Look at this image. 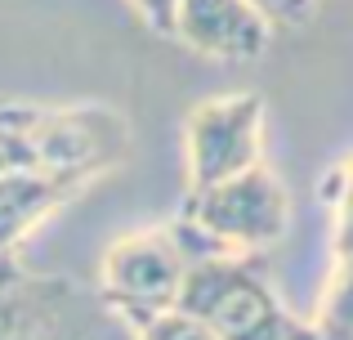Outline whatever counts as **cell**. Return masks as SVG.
<instances>
[{
	"label": "cell",
	"mask_w": 353,
	"mask_h": 340,
	"mask_svg": "<svg viewBox=\"0 0 353 340\" xmlns=\"http://www.w3.org/2000/svg\"><path fill=\"white\" fill-rule=\"evenodd\" d=\"M264 121L268 103L255 90L215 94L192 103L183 117V157H188V188H206L228 174H241L264 161Z\"/></svg>",
	"instance_id": "obj_6"
},
{
	"label": "cell",
	"mask_w": 353,
	"mask_h": 340,
	"mask_svg": "<svg viewBox=\"0 0 353 340\" xmlns=\"http://www.w3.org/2000/svg\"><path fill=\"white\" fill-rule=\"evenodd\" d=\"M188 264L192 255L170 224L134 228V233H121L103 251L94 296L108 309V318H121V323L134 327L143 318L161 314V309L179 305V287H183Z\"/></svg>",
	"instance_id": "obj_4"
},
{
	"label": "cell",
	"mask_w": 353,
	"mask_h": 340,
	"mask_svg": "<svg viewBox=\"0 0 353 340\" xmlns=\"http://www.w3.org/2000/svg\"><path fill=\"white\" fill-rule=\"evenodd\" d=\"M94 179L68 170H5L0 174V255H14L32 228H41L59 206L90 188Z\"/></svg>",
	"instance_id": "obj_8"
},
{
	"label": "cell",
	"mask_w": 353,
	"mask_h": 340,
	"mask_svg": "<svg viewBox=\"0 0 353 340\" xmlns=\"http://www.w3.org/2000/svg\"><path fill=\"white\" fill-rule=\"evenodd\" d=\"M170 228L179 233L192 260L197 255H264L291 228V192L259 161L219 183L188 188Z\"/></svg>",
	"instance_id": "obj_1"
},
{
	"label": "cell",
	"mask_w": 353,
	"mask_h": 340,
	"mask_svg": "<svg viewBox=\"0 0 353 340\" xmlns=\"http://www.w3.org/2000/svg\"><path fill=\"white\" fill-rule=\"evenodd\" d=\"M108 309L90 287L18 264L0 278V340H103Z\"/></svg>",
	"instance_id": "obj_5"
},
{
	"label": "cell",
	"mask_w": 353,
	"mask_h": 340,
	"mask_svg": "<svg viewBox=\"0 0 353 340\" xmlns=\"http://www.w3.org/2000/svg\"><path fill=\"white\" fill-rule=\"evenodd\" d=\"M130 5H134V14L143 18L157 36L174 32V5H179V0H130Z\"/></svg>",
	"instance_id": "obj_11"
},
{
	"label": "cell",
	"mask_w": 353,
	"mask_h": 340,
	"mask_svg": "<svg viewBox=\"0 0 353 340\" xmlns=\"http://www.w3.org/2000/svg\"><path fill=\"white\" fill-rule=\"evenodd\" d=\"M134 340H215L201 318H192L188 309H161V314L143 318V323H134Z\"/></svg>",
	"instance_id": "obj_9"
},
{
	"label": "cell",
	"mask_w": 353,
	"mask_h": 340,
	"mask_svg": "<svg viewBox=\"0 0 353 340\" xmlns=\"http://www.w3.org/2000/svg\"><path fill=\"white\" fill-rule=\"evenodd\" d=\"M246 5L268 23V32H277V27L295 32V27H304L322 9V0H246Z\"/></svg>",
	"instance_id": "obj_10"
},
{
	"label": "cell",
	"mask_w": 353,
	"mask_h": 340,
	"mask_svg": "<svg viewBox=\"0 0 353 340\" xmlns=\"http://www.w3.org/2000/svg\"><path fill=\"white\" fill-rule=\"evenodd\" d=\"M14 126L32 170H68L99 179L134 148L130 121L103 103H77V108L14 103Z\"/></svg>",
	"instance_id": "obj_3"
},
{
	"label": "cell",
	"mask_w": 353,
	"mask_h": 340,
	"mask_svg": "<svg viewBox=\"0 0 353 340\" xmlns=\"http://www.w3.org/2000/svg\"><path fill=\"white\" fill-rule=\"evenodd\" d=\"M170 36L219 63H250L273 41L268 23L246 0H179Z\"/></svg>",
	"instance_id": "obj_7"
},
{
	"label": "cell",
	"mask_w": 353,
	"mask_h": 340,
	"mask_svg": "<svg viewBox=\"0 0 353 340\" xmlns=\"http://www.w3.org/2000/svg\"><path fill=\"white\" fill-rule=\"evenodd\" d=\"M179 309L215 332V340H318L309 318L291 314L268 287L259 255H197L183 273Z\"/></svg>",
	"instance_id": "obj_2"
}]
</instances>
